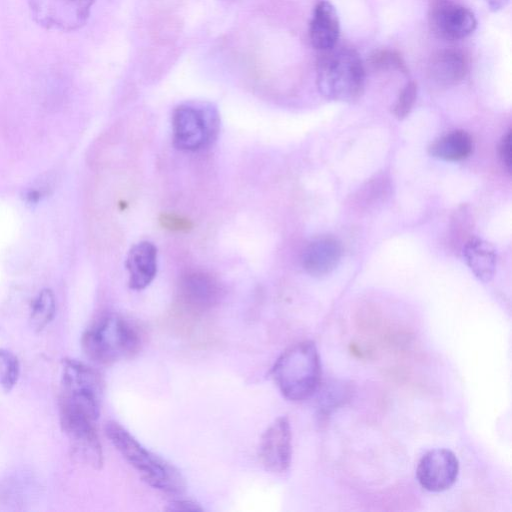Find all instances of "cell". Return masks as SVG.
<instances>
[{"label":"cell","instance_id":"6da1fadb","mask_svg":"<svg viewBox=\"0 0 512 512\" xmlns=\"http://www.w3.org/2000/svg\"><path fill=\"white\" fill-rule=\"evenodd\" d=\"M105 434L122 457L149 486L163 493L179 495L185 491V479L170 462L142 445L125 427L115 421L105 425Z\"/></svg>","mask_w":512,"mask_h":512},{"label":"cell","instance_id":"7a4b0ae2","mask_svg":"<svg viewBox=\"0 0 512 512\" xmlns=\"http://www.w3.org/2000/svg\"><path fill=\"white\" fill-rule=\"evenodd\" d=\"M272 377L280 393L299 402L314 395L321 384V362L313 341L305 340L287 348L275 361Z\"/></svg>","mask_w":512,"mask_h":512},{"label":"cell","instance_id":"3957f363","mask_svg":"<svg viewBox=\"0 0 512 512\" xmlns=\"http://www.w3.org/2000/svg\"><path fill=\"white\" fill-rule=\"evenodd\" d=\"M365 67L358 52L349 46L323 51L317 62V87L327 99L353 102L365 86Z\"/></svg>","mask_w":512,"mask_h":512},{"label":"cell","instance_id":"277c9868","mask_svg":"<svg viewBox=\"0 0 512 512\" xmlns=\"http://www.w3.org/2000/svg\"><path fill=\"white\" fill-rule=\"evenodd\" d=\"M81 342L88 358L109 365L133 357L140 350L141 336L123 317L105 314L86 329Z\"/></svg>","mask_w":512,"mask_h":512},{"label":"cell","instance_id":"5b68a950","mask_svg":"<svg viewBox=\"0 0 512 512\" xmlns=\"http://www.w3.org/2000/svg\"><path fill=\"white\" fill-rule=\"evenodd\" d=\"M102 392L103 383L95 370L75 359L63 360L59 409L97 421Z\"/></svg>","mask_w":512,"mask_h":512},{"label":"cell","instance_id":"8992f818","mask_svg":"<svg viewBox=\"0 0 512 512\" xmlns=\"http://www.w3.org/2000/svg\"><path fill=\"white\" fill-rule=\"evenodd\" d=\"M219 116L209 104L187 103L179 105L172 114L174 145L185 151H199L216 138Z\"/></svg>","mask_w":512,"mask_h":512},{"label":"cell","instance_id":"52a82bcc","mask_svg":"<svg viewBox=\"0 0 512 512\" xmlns=\"http://www.w3.org/2000/svg\"><path fill=\"white\" fill-rule=\"evenodd\" d=\"M95 0H29L32 15L47 29L73 31L87 22Z\"/></svg>","mask_w":512,"mask_h":512},{"label":"cell","instance_id":"ba28073f","mask_svg":"<svg viewBox=\"0 0 512 512\" xmlns=\"http://www.w3.org/2000/svg\"><path fill=\"white\" fill-rule=\"evenodd\" d=\"M60 423L73 455L94 469L103 465V452L95 423L85 416L60 411Z\"/></svg>","mask_w":512,"mask_h":512},{"label":"cell","instance_id":"9c48e42d","mask_svg":"<svg viewBox=\"0 0 512 512\" xmlns=\"http://www.w3.org/2000/svg\"><path fill=\"white\" fill-rule=\"evenodd\" d=\"M428 23L435 36L447 41L464 39L477 26L473 12L452 0L433 1L428 12Z\"/></svg>","mask_w":512,"mask_h":512},{"label":"cell","instance_id":"30bf717a","mask_svg":"<svg viewBox=\"0 0 512 512\" xmlns=\"http://www.w3.org/2000/svg\"><path fill=\"white\" fill-rule=\"evenodd\" d=\"M459 461L448 449L436 448L426 452L418 462L416 477L422 488L429 492H443L456 482Z\"/></svg>","mask_w":512,"mask_h":512},{"label":"cell","instance_id":"8fae6325","mask_svg":"<svg viewBox=\"0 0 512 512\" xmlns=\"http://www.w3.org/2000/svg\"><path fill=\"white\" fill-rule=\"evenodd\" d=\"M258 455L266 470L273 473L286 472L292 459V432L289 419H275L261 436Z\"/></svg>","mask_w":512,"mask_h":512},{"label":"cell","instance_id":"7c38bea8","mask_svg":"<svg viewBox=\"0 0 512 512\" xmlns=\"http://www.w3.org/2000/svg\"><path fill=\"white\" fill-rule=\"evenodd\" d=\"M220 297V283L207 272H189L180 280V301L186 309L193 313L209 311L218 304Z\"/></svg>","mask_w":512,"mask_h":512},{"label":"cell","instance_id":"4fadbf2b","mask_svg":"<svg viewBox=\"0 0 512 512\" xmlns=\"http://www.w3.org/2000/svg\"><path fill=\"white\" fill-rule=\"evenodd\" d=\"M342 246L333 236L324 235L313 239L305 247L302 265L311 276L321 277L331 273L340 262Z\"/></svg>","mask_w":512,"mask_h":512},{"label":"cell","instance_id":"5bb4252c","mask_svg":"<svg viewBox=\"0 0 512 512\" xmlns=\"http://www.w3.org/2000/svg\"><path fill=\"white\" fill-rule=\"evenodd\" d=\"M340 21L335 7L328 1H320L314 8L309 25L312 46L323 52L337 45Z\"/></svg>","mask_w":512,"mask_h":512},{"label":"cell","instance_id":"9a60e30c","mask_svg":"<svg viewBox=\"0 0 512 512\" xmlns=\"http://www.w3.org/2000/svg\"><path fill=\"white\" fill-rule=\"evenodd\" d=\"M126 268L129 287L133 290L146 288L157 273V248L149 241L135 244L129 251Z\"/></svg>","mask_w":512,"mask_h":512},{"label":"cell","instance_id":"2e32d148","mask_svg":"<svg viewBox=\"0 0 512 512\" xmlns=\"http://www.w3.org/2000/svg\"><path fill=\"white\" fill-rule=\"evenodd\" d=\"M468 68L467 58L461 51L445 49L431 56L428 63V74L435 83L451 86L465 78Z\"/></svg>","mask_w":512,"mask_h":512},{"label":"cell","instance_id":"e0dca14e","mask_svg":"<svg viewBox=\"0 0 512 512\" xmlns=\"http://www.w3.org/2000/svg\"><path fill=\"white\" fill-rule=\"evenodd\" d=\"M463 256L467 266L481 281L492 279L497 263V255L491 244L480 238L469 239L463 247Z\"/></svg>","mask_w":512,"mask_h":512},{"label":"cell","instance_id":"ac0fdd59","mask_svg":"<svg viewBox=\"0 0 512 512\" xmlns=\"http://www.w3.org/2000/svg\"><path fill=\"white\" fill-rule=\"evenodd\" d=\"M473 150L471 135L464 130L451 131L429 146V154L445 161H460L467 158Z\"/></svg>","mask_w":512,"mask_h":512},{"label":"cell","instance_id":"d6986e66","mask_svg":"<svg viewBox=\"0 0 512 512\" xmlns=\"http://www.w3.org/2000/svg\"><path fill=\"white\" fill-rule=\"evenodd\" d=\"M55 312L56 301L53 292L50 289L41 290L31 306V327L35 331L43 330L53 320Z\"/></svg>","mask_w":512,"mask_h":512},{"label":"cell","instance_id":"ffe728a7","mask_svg":"<svg viewBox=\"0 0 512 512\" xmlns=\"http://www.w3.org/2000/svg\"><path fill=\"white\" fill-rule=\"evenodd\" d=\"M20 365L16 355L8 349L0 348V386L9 392L17 383Z\"/></svg>","mask_w":512,"mask_h":512},{"label":"cell","instance_id":"44dd1931","mask_svg":"<svg viewBox=\"0 0 512 512\" xmlns=\"http://www.w3.org/2000/svg\"><path fill=\"white\" fill-rule=\"evenodd\" d=\"M418 93L417 83L409 81L400 91L392 112L397 119H404L411 112Z\"/></svg>","mask_w":512,"mask_h":512},{"label":"cell","instance_id":"7402d4cb","mask_svg":"<svg viewBox=\"0 0 512 512\" xmlns=\"http://www.w3.org/2000/svg\"><path fill=\"white\" fill-rule=\"evenodd\" d=\"M370 64L378 70L393 69L407 73V67L401 55L393 50H379L370 57Z\"/></svg>","mask_w":512,"mask_h":512},{"label":"cell","instance_id":"603a6c76","mask_svg":"<svg viewBox=\"0 0 512 512\" xmlns=\"http://www.w3.org/2000/svg\"><path fill=\"white\" fill-rule=\"evenodd\" d=\"M321 392L322 395L319 404L323 411H327L330 407H337L341 404L349 391L347 386L333 383L332 386L324 388Z\"/></svg>","mask_w":512,"mask_h":512},{"label":"cell","instance_id":"cb8c5ba5","mask_svg":"<svg viewBox=\"0 0 512 512\" xmlns=\"http://www.w3.org/2000/svg\"><path fill=\"white\" fill-rule=\"evenodd\" d=\"M159 222L162 227L175 232H187L193 226L189 219L171 213H163L159 218Z\"/></svg>","mask_w":512,"mask_h":512},{"label":"cell","instance_id":"d4e9b609","mask_svg":"<svg viewBox=\"0 0 512 512\" xmlns=\"http://www.w3.org/2000/svg\"><path fill=\"white\" fill-rule=\"evenodd\" d=\"M511 130H508L506 134L502 137L501 142L499 144V155L502 163L506 167L508 171L511 170L512 163V144H511Z\"/></svg>","mask_w":512,"mask_h":512},{"label":"cell","instance_id":"484cf974","mask_svg":"<svg viewBox=\"0 0 512 512\" xmlns=\"http://www.w3.org/2000/svg\"><path fill=\"white\" fill-rule=\"evenodd\" d=\"M170 511H202L203 508L192 500L179 499L172 501L168 508Z\"/></svg>","mask_w":512,"mask_h":512},{"label":"cell","instance_id":"4316f807","mask_svg":"<svg viewBox=\"0 0 512 512\" xmlns=\"http://www.w3.org/2000/svg\"><path fill=\"white\" fill-rule=\"evenodd\" d=\"M509 1L510 0H485L488 8L493 12H497L505 8Z\"/></svg>","mask_w":512,"mask_h":512}]
</instances>
